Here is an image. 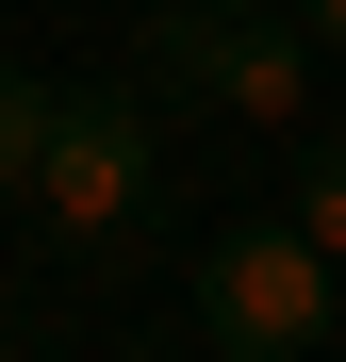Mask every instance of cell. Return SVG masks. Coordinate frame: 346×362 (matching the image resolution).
<instances>
[{
	"label": "cell",
	"mask_w": 346,
	"mask_h": 362,
	"mask_svg": "<svg viewBox=\"0 0 346 362\" xmlns=\"http://www.w3.org/2000/svg\"><path fill=\"white\" fill-rule=\"evenodd\" d=\"M231 17H280V0H231Z\"/></svg>",
	"instance_id": "cell-7"
},
{
	"label": "cell",
	"mask_w": 346,
	"mask_h": 362,
	"mask_svg": "<svg viewBox=\"0 0 346 362\" xmlns=\"http://www.w3.org/2000/svg\"><path fill=\"white\" fill-rule=\"evenodd\" d=\"M182 296H198V329H214L231 362H330V346H346V264H330L280 198L214 214L198 264H182Z\"/></svg>",
	"instance_id": "cell-3"
},
{
	"label": "cell",
	"mask_w": 346,
	"mask_h": 362,
	"mask_svg": "<svg viewBox=\"0 0 346 362\" xmlns=\"http://www.w3.org/2000/svg\"><path fill=\"white\" fill-rule=\"evenodd\" d=\"M165 214H182V115L149 83H67L50 148H33V230L83 247V264H132Z\"/></svg>",
	"instance_id": "cell-1"
},
{
	"label": "cell",
	"mask_w": 346,
	"mask_h": 362,
	"mask_svg": "<svg viewBox=\"0 0 346 362\" xmlns=\"http://www.w3.org/2000/svg\"><path fill=\"white\" fill-rule=\"evenodd\" d=\"M280 17H297V33L330 49V66H346V0H280Z\"/></svg>",
	"instance_id": "cell-6"
},
{
	"label": "cell",
	"mask_w": 346,
	"mask_h": 362,
	"mask_svg": "<svg viewBox=\"0 0 346 362\" xmlns=\"http://www.w3.org/2000/svg\"><path fill=\"white\" fill-rule=\"evenodd\" d=\"M280 165H297V181H280V214H297L313 247L346 264V132H297V148H280Z\"/></svg>",
	"instance_id": "cell-4"
},
{
	"label": "cell",
	"mask_w": 346,
	"mask_h": 362,
	"mask_svg": "<svg viewBox=\"0 0 346 362\" xmlns=\"http://www.w3.org/2000/svg\"><path fill=\"white\" fill-rule=\"evenodd\" d=\"M50 99H67V83L0 66V214H33V148H50Z\"/></svg>",
	"instance_id": "cell-5"
},
{
	"label": "cell",
	"mask_w": 346,
	"mask_h": 362,
	"mask_svg": "<svg viewBox=\"0 0 346 362\" xmlns=\"http://www.w3.org/2000/svg\"><path fill=\"white\" fill-rule=\"evenodd\" d=\"M132 83L165 115H214V132H248V148H297L330 132V49L297 17H231V0H165V17L132 33Z\"/></svg>",
	"instance_id": "cell-2"
}]
</instances>
